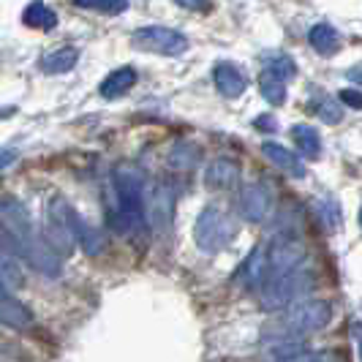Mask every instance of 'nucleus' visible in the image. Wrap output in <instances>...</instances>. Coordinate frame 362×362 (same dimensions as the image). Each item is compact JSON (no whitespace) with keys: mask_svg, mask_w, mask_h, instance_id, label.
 Returning a JSON list of instances; mask_svg holds the SVG:
<instances>
[{"mask_svg":"<svg viewBox=\"0 0 362 362\" xmlns=\"http://www.w3.org/2000/svg\"><path fill=\"white\" fill-rule=\"evenodd\" d=\"M0 216H3L6 226H8V229L14 232V237L19 240V245H22V259H25L36 272H41V275L57 278L60 270H63V259L38 237L28 207H25L17 197L6 194V197H0Z\"/></svg>","mask_w":362,"mask_h":362,"instance_id":"obj_1","label":"nucleus"},{"mask_svg":"<svg viewBox=\"0 0 362 362\" xmlns=\"http://www.w3.org/2000/svg\"><path fill=\"white\" fill-rule=\"evenodd\" d=\"M112 180H115L117 210L109 218V226L120 235H131L145 223V177L136 166L123 163L115 169Z\"/></svg>","mask_w":362,"mask_h":362,"instance_id":"obj_2","label":"nucleus"},{"mask_svg":"<svg viewBox=\"0 0 362 362\" xmlns=\"http://www.w3.org/2000/svg\"><path fill=\"white\" fill-rule=\"evenodd\" d=\"M332 319V305L327 300L294 303L272 322L264 335L272 341H305V335L322 332Z\"/></svg>","mask_w":362,"mask_h":362,"instance_id":"obj_3","label":"nucleus"},{"mask_svg":"<svg viewBox=\"0 0 362 362\" xmlns=\"http://www.w3.org/2000/svg\"><path fill=\"white\" fill-rule=\"evenodd\" d=\"M76 221H79V213L69 204V199L52 197L49 207H47V221H44V237L41 240L57 256H71L76 251Z\"/></svg>","mask_w":362,"mask_h":362,"instance_id":"obj_4","label":"nucleus"},{"mask_svg":"<svg viewBox=\"0 0 362 362\" xmlns=\"http://www.w3.org/2000/svg\"><path fill=\"white\" fill-rule=\"evenodd\" d=\"M313 272L310 270H294L289 275L272 278L262 286V308L278 310L289 308L294 303H300L310 289H313Z\"/></svg>","mask_w":362,"mask_h":362,"instance_id":"obj_5","label":"nucleus"},{"mask_svg":"<svg viewBox=\"0 0 362 362\" xmlns=\"http://www.w3.org/2000/svg\"><path fill=\"white\" fill-rule=\"evenodd\" d=\"M232 237H235V223L221 207L210 204V207L202 210L199 218H197V226H194V240H197L199 251L216 254V251L226 248L232 243Z\"/></svg>","mask_w":362,"mask_h":362,"instance_id":"obj_6","label":"nucleus"},{"mask_svg":"<svg viewBox=\"0 0 362 362\" xmlns=\"http://www.w3.org/2000/svg\"><path fill=\"white\" fill-rule=\"evenodd\" d=\"M134 47L145 49V52L166 54V57H175L188 49V38L182 36L180 30H172V28H163V25H147L134 30Z\"/></svg>","mask_w":362,"mask_h":362,"instance_id":"obj_7","label":"nucleus"},{"mask_svg":"<svg viewBox=\"0 0 362 362\" xmlns=\"http://www.w3.org/2000/svg\"><path fill=\"white\" fill-rule=\"evenodd\" d=\"M305 256H308V251L297 237H278L267 251V281L300 270Z\"/></svg>","mask_w":362,"mask_h":362,"instance_id":"obj_8","label":"nucleus"},{"mask_svg":"<svg viewBox=\"0 0 362 362\" xmlns=\"http://www.w3.org/2000/svg\"><path fill=\"white\" fill-rule=\"evenodd\" d=\"M237 204H240V213H243L245 221L259 223V221H264V218L270 216V207H272L270 188L264 182H251V185H245L240 191V202Z\"/></svg>","mask_w":362,"mask_h":362,"instance_id":"obj_9","label":"nucleus"},{"mask_svg":"<svg viewBox=\"0 0 362 362\" xmlns=\"http://www.w3.org/2000/svg\"><path fill=\"white\" fill-rule=\"evenodd\" d=\"M0 322L11 329H30L36 319H33V310L14 297V291L0 286Z\"/></svg>","mask_w":362,"mask_h":362,"instance_id":"obj_10","label":"nucleus"},{"mask_svg":"<svg viewBox=\"0 0 362 362\" xmlns=\"http://www.w3.org/2000/svg\"><path fill=\"white\" fill-rule=\"evenodd\" d=\"M213 82H216L218 93L226 95V98H240L245 93V88H248L245 76L232 63H218L216 71H213Z\"/></svg>","mask_w":362,"mask_h":362,"instance_id":"obj_11","label":"nucleus"},{"mask_svg":"<svg viewBox=\"0 0 362 362\" xmlns=\"http://www.w3.org/2000/svg\"><path fill=\"white\" fill-rule=\"evenodd\" d=\"M262 153H264L267 161H272L275 166H281L291 177H297V180L305 177V166L294 156V150H286V147L278 145V142H264V145H262Z\"/></svg>","mask_w":362,"mask_h":362,"instance_id":"obj_12","label":"nucleus"},{"mask_svg":"<svg viewBox=\"0 0 362 362\" xmlns=\"http://www.w3.org/2000/svg\"><path fill=\"white\" fill-rule=\"evenodd\" d=\"M237 180H240V166L235 161H229V158H216L204 172V182L210 188H221V191L235 188Z\"/></svg>","mask_w":362,"mask_h":362,"instance_id":"obj_13","label":"nucleus"},{"mask_svg":"<svg viewBox=\"0 0 362 362\" xmlns=\"http://www.w3.org/2000/svg\"><path fill=\"white\" fill-rule=\"evenodd\" d=\"M172 213H175V194L169 185H158L153 202H150V221L156 229H166L172 223Z\"/></svg>","mask_w":362,"mask_h":362,"instance_id":"obj_14","label":"nucleus"},{"mask_svg":"<svg viewBox=\"0 0 362 362\" xmlns=\"http://www.w3.org/2000/svg\"><path fill=\"white\" fill-rule=\"evenodd\" d=\"M136 85V71L131 69V66H123V69H117V71H112L101 82V88H98V93L107 98V101H112V98H120V95H126L131 88Z\"/></svg>","mask_w":362,"mask_h":362,"instance_id":"obj_15","label":"nucleus"},{"mask_svg":"<svg viewBox=\"0 0 362 362\" xmlns=\"http://www.w3.org/2000/svg\"><path fill=\"white\" fill-rule=\"evenodd\" d=\"M243 281L248 289H262L267 284V251L259 245L254 248V254L248 256L245 270H243Z\"/></svg>","mask_w":362,"mask_h":362,"instance_id":"obj_16","label":"nucleus"},{"mask_svg":"<svg viewBox=\"0 0 362 362\" xmlns=\"http://www.w3.org/2000/svg\"><path fill=\"white\" fill-rule=\"evenodd\" d=\"M291 139H294V145L300 150V156H305V158H319L322 156V136H319L316 128L305 126V123H297V126L291 128Z\"/></svg>","mask_w":362,"mask_h":362,"instance_id":"obj_17","label":"nucleus"},{"mask_svg":"<svg viewBox=\"0 0 362 362\" xmlns=\"http://www.w3.org/2000/svg\"><path fill=\"white\" fill-rule=\"evenodd\" d=\"M308 41L319 54H335L341 49V36H338V30H335L332 25H325V22L310 28Z\"/></svg>","mask_w":362,"mask_h":362,"instance_id":"obj_18","label":"nucleus"},{"mask_svg":"<svg viewBox=\"0 0 362 362\" xmlns=\"http://www.w3.org/2000/svg\"><path fill=\"white\" fill-rule=\"evenodd\" d=\"M22 22L28 28H36V30H52V28H57V14L47 3H30L22 11Z\"/></svg>","mask_w":362,"mask_h":362,"instance_id":"obj_19","label":"nucleus"},{"mask_svg":"<svg viewBox=\"0 0 362 362\" xmlns=\"http://www.w3.org/2000/svg\"><path fill=\"white\" fill-rule=\"evenodd\" d=\"M79 60V52L74 47H63V49H54L41 60V71L44 74H66L71 71Z\"/></svg>","mask_w":362,"mask_h":362,"instance_id":"obj_20","label":"nucleus"},{"mask_svg":"<svg viewBox=\"0 0 362 362\" xmlns=\"http://www.w3.org/2000/svg\"><path fill=\"white\" fill-rule=\"evenodd\" d=\"M305 354H308V344L305 341H272V346L267 349V357L278 362L300 360Z\"/></svg>","mask_w":362,"mask_h":362,"instance_id":"obj_21","label":"nucleus"},{"mask_svg":"<svg viewBox=\"0 0 362 362\" xmlns=\"http://www.w3.org/2000/svg\"><path fill=\"white\" fill-rule=\"evenodd\" d=\"M76 243H82V248H85V254L88 256H98L101 251H104V237L98 235L82 216H79V221H76Z\"/></svg>","mask_w":362,"mask_h":362,"instance_id":"obj_22","label":"nucleus"},{"mask_svg":"<svg viewBox=\"0 0 362 362\" xmlns=\"http://www.w3.org/2000/svg\"><path fill=\"white\" fill-rule=\"evenodd\" d=\"M259 90H262V98L272 107H281L286 101V85L267 71H262V76H259Z\"/></svg>","mask_w":362,"mask_h":362,"instance_id":"obj_23","label":"nucleus"},{"mask_svg":"<svg viewBox=\"0 0 362 362\" xmlns=\"http://www.w3.org/2000/svg\"><path fill=\"white\" fill-rule=\"evenodd\" d=\"M25 284V275L19 267L17 259H8V256H0V286L8 291L19 289Z\"/></svg>","mask_w":362,"mask_h":362,"instance_id":"obj_24","label":"nucleus"},{"mask_svg":"<svg viewBox=\"0 0 362 362\" xmlns=\"http://www.w3.org/2000/svg\"><path fill=\"white\" fill-rule=\"evenodd\" d=\"M267 74H272L275 79H281V82H286V79H294L297 76V66H294V60H291L289 54H272L270 60H267Z\"/></svg>","mask_w":362,"mask_h":362,"instance_id":"obj_25","label":"nucleus"},{"mask_svg":"<svg viewBox=\"0 0 362 362\" xmlns=\"http://www.w3.org/2000/svg\"><path fill=\"white\" fill-rule=\"evenodd\" d=\"M310 112H316L325 123H341V117H344V109L338 107V101L335 98H327V95H322L319 101H313Z\"/></svg>","mask_w":362,"mask_h":362,"instance_id":"obj_26","label":"nucleus"},{"mask_svg":"<svg viewBox=\"0 0 362 362\" xmlns=\"http://www.w3.org/2000/svg\"><path fill=\"white\" fill-rule=\"evenodd\" d=\"M0 256H8V259H22V245L14 237V232L0 221Z\"/></svg>","mask_w":362,"mask_h":362,"instance_id":"obj_27","label":"nucleus"},{"mask_svg":"<svg viewBox=\"0 0 362 362\" xmlns=\"http://www.w3.org/2000/svg\"><path fill=\"white\" fill-rule=\"evenodd\" d=\"M76 6H79V8H88V11H101V14H109V17L123 14V11L128 8V3H123V0H117V3H104V0H79Z\"/></svg>","mask_w":362,"mask_h":362,"instance_id":"obj_28","label":"nucleus"},{"mask_svg":"<svg viewBox=\"0 0 362 362\" xmlns=\"http://www.w3.org/2000/svg\"><path fill=\"white\" fill-rule=\"evenodd\" d=\"M338 98H341V104H344V107L362 109V93L354 90V88H344V90L338 93Z\"/></svg>","mask_w":362,"mask_h":362,"instance_id":"obj_29","label":"nucleus"},{"mask_svg":"<svg viewBox=\"0 0 362 362\" xmlns=\"http://www.w3.org/2000/svg\"><path fill=\"white\" fill-rule=\"evenodd\" d=\"M254 128L270 134V131H278V120H275L272 115H259V117H254Z\"/></svg>","mask_w":362,"mask_h":362,"instance_id":"obj_30","label":"nucleus"},{"mask_svg":"<svg viewBox=\"0 0 362 362\" xmlns=\"http://www.w3.org/2000/svg\"><path fill=\"white\" fill-rule=\"evenodd\" d=\"M17 158H19L17 150H11V147H0V172H6Z\"/></svg>","mask_w":362,"mask_h":362,"instance_id":"obj_31","label":"nucleus"},{"mask_svg":"<svg viewBox=\"0 0 362 362\" xmlns=\"http://www.w3.org/2000/svg\"><path fill=\"white\" fill-rule=\"evenodd\" d=\"M291 362H341L335 354H329V351H316V354H305V357H300V360H291Z\"/></svg>","mask_w":362,"mask_h":362,"instance_id":"obj_32","label":"nucleus"},{"mask_svg":"<svg viewBox=\"0 0 362 362\" xmlns=\"http://www.w3.org/2000/svg\"><path fill=\"white\" fill-rule=\"evenodd\" d=\"M351 335H354V341H357V351H360V360H362V322H354V325H351Z\"/></svg>","mask_w":362,"mask_h":362,"instance_id":"obj_33","label":"nucleus"},{"mask_svg":"<svg viewBox=\"0 0 362 362\" xmlns=\"http://www.w3.org/2000/svg\"><path fill=\"white\" fill-rule=\"evenodd\" d=\"M354 85H362V66H354V69H349V74H346Z\"/></svg>","mask_w":362,"mask_h":362,"instance_id":"obj_34","label":"nucleus"},{"mask_svg":"<svg viewBox=\"0 0 362 362\" xmlns=\"http://www.w3.org/2000/svg\"><path fill=\"white\" fill-rule=\"evenodd\" d=\"M360 223H362V210H360Z\"/></svg>","mask_w":362,"mask_h":362,"instance_id":"obj_35","label":"nucleus"}]
</instances>
